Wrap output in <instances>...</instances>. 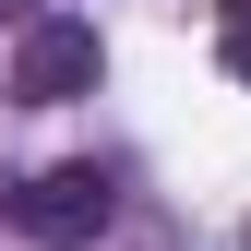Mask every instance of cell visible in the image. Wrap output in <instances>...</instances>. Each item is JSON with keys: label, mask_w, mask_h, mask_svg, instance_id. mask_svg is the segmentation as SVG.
<instances>
[{"label": "cell", "mask_w": 251, "mask_h": 251, "mask_svg": "<svg viewBox=\"0 0 251 251\" xmlns=\"http://www.w3.org/2000/svg\"><path fill=\"white\" fill-rule=\"evenodd\" d=\"M215 60H227V72L251 84V0H227V24H215Z\"/></svg>", "instance_id": "obj_3"}, {"label": "cell", "mask_w": 251, "mask_h": 251, "mask_svg": "<svg viewBox=\"0 0 251 251\" xmlns=\"http://www.w3.org/2000/svg\"><path fill=\"white\" fill-rule=\"evenodd\" d=\"M108 215H120V179L96 168V155H72V168H48L36 192H24V227H36L48 251H84V239L108 227Z\"/></svg>", "instance_id": "obj_2"}, {"label": "cell", "mask_w": 251, "mask_h": 251, "mask_svg": "<svg viewBox=\"0 0 251 251\" xmlns=\"http://www.w3.org/2000/svg\"><path fill=\"white\" fill-rule=\"evenodd\" d=\"M0 12H24V0H0Z\"/></svg>", "instance_id": "obj_5"}, {"label": "cell", "mask_w": 251, "mask_h": 251, "mask_svg": "<svg viewBox=\"0 0 251 251\" xmlns=\"http://www.w3.org/2000/svg\"><path fill=\"white\" fill-rule=\"evenodd\" d=\"M12 215H24V179H12V168H0V227H12Z\"/></svg>", "instance_id": "obj_4"}, {"label": "cell", "mask_w": 251, "mask_h": 251, "mask_svg": "<svg viewBox=\"0 0 251 251\" xmlns=\"http://www.w3.org/2000/svg\"><path fill=\"white\" fill-rule=\"evenodd\" d=\"M96 72H108V48H96V24H84V12H36V24H24V48H12V96H24V108L96 96Z\"/></svg>", "instance_id": "obj_1"}]
</instances>
